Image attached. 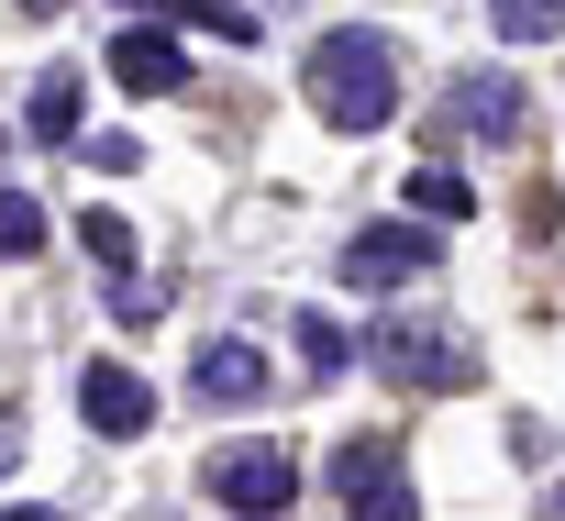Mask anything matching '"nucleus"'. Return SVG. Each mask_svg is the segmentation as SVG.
<instances>
[{"label":"nucleus","mask_w":565,"mask_h":521,"mask_svg":"<svg viewBox=\"0 0 565 521\" xmlns=\"http://www.w3.org/2000/svg\"><path fill=\"white\" fill-rule=\"evenodd\" d=\"M111 78H122L134 100H178V89H189V56H178V34L134 23V34H111Z\"/></svg>","instance_id":"nucleus-8"},{"label":"nucleus","mask_w":565,"mask_h":521,"mask_svg":"<svg viewBox=\"0 0 565 521\" xmlns=\"http://www.w3.org/2000/svg\"><path fill=\"white\" fill-rule=\"evenodd\" d=\"M411 222H477V189L455 167H411Z\"/></svg>","instance_id":"nucleus-10"},{"label":"nucleus","mask_w":565,"mask_h":521,"mask_svg":"<svg viewBox=\"0 0 565 521\" xmlns=\"http://www.w3.org/2000/svg\"><path fill=\"white\" fill-rule=\"evenodd\" d=\"M211 499H222L233 521H289V499H300V466L277 455V444H233V455L211 466Z\"/></svg>","instance_id":"nucleus-3"},{"label":"nucleus","mask_w":565,"mask_h":521,"mask_svg":"<svg viewBox=\"0 0 565 521\" xmlns=\"http://www.w3.org/2000/svg\"><path fill=\"white\" fill-rule=\"evenodd\" d=\"M554 510H565V488H554Z\"/></svg>","instance_id":"nucleus-21"},{"label":"nucleus","mask_w":565,"mask_h":521,"mask_svg":"<svg viewBox=\"0 0 565 521\" xmlns=\"http://www.w3.org/2000/svg\"><path fill=\"white\" fill-rule=\"evenodd\" d=\"M12 455H23V422H12V411H0V466H12Z\"/></svg>","instance_id":"nucleus-18"},{"label":"nucleus","mask_w":565,"mask_h":521,"mask_svg":"<svg viewBox=\"0 0 565 521\" xmlns=\"http://www.w3.org/2000/svg\"><path fill=\"white\" fill-rule=\"evenodd\" d=\"M554 23H565V0H499V34L510 45H543Z\"/></svg>","instance_id":"nucleus-14"},{"label":"nucleus","mask_w":565,"mask_h":521,"mask_svg":"<svg viewBox=\"0 0 565 521\" xmlns=\"http://www.w3.org/2000/svg\"><path fill=\"white\" fill-rule=\"evenodd\" d=\"M34 244H45V211L23 189H0V255H34Z\"/></svg>","instance_id":"nucleus-13"},{"label":"nucleus","mask_w":565,"mask_h":521,"mask_svg":"<svg viewBox=\"0 0 565 521\" xmlns=\"http://www.w3.org/2000/svg\"><path fill=\"white\" fill-rule=\"evenodd\" d=\"M300 78H311V111H322L333 134L399 123V45H388L377 23H333V34L300 56Z\"/></svg>","instance_id":"nucleus-1"},{"label":"nucleus","mask_w":565,"mask_h":521,"mask_svg":"<svg viewBox=\"0 0 565 521\" xmlns=\"http://www.w3.org/2000/svg\"><path fill=\"white\" fill-rule=\"evenodd\" d=\"M344 499H355V521H422V488H411V466H399V444L377 433V444H344Z\"/></svg>","instance_id":"nucleus-5"},{"label":"nucleus","mask_w":565,"mask_h":521,"mask_svg":"<svg viewBox=\"0 0 565 521\" xmlns=\"http://www.w3.org/2000/svg\"><path fill=\"white\" fill-rule=\"evenodd\" d=\"M89 167H111V178H122V167H145V145H134V134H89Z\"/></svg>","instance_id":"nucleus-16"},{"label":"nucleus","mask_w":565,"mask_h":521,"mask_svg":"<svg viewBox=\"0 0 565 521\" xmlns=\"http://www.w3.org/2000/svg\"><path fill=\"white\" fill-rule=\"evenodd\" d=\"M134 12H189V0H134Z\"/></svg>","instance_id":"nucleus-20"},{"label":"nucleus","mask_w":565,"mask_h":521,"mask_svg":"<svg viewBox=\"0 0 565 521\" xmlns=\"http://www.w3.org/2000/svg\"><path fill=\"white\" fill-rule=\"evenodd\" d=\"M433 255H444L433 222H366V233L344 244V289H366V300H377V289H411Z\"/></svg>","instance_id":"nucleus-4"},{"label":"nucleus","mask_w":565,"mask_h":521,"mask_svg":"<svg viewBox=\"0 0 565 521\" xmlns=\"http://www.w3.org/2000/svg\"><path fill=\"white\" fill-rule=\"evenodd\" d=\"M34 134L45 145H78V67H45L34 78Z\"/></svg>","instance_id":"nucleus-11"},{"label":"nucleus","mask_w":565,"mask_h":521,"mask_svg":"<svg viewBox=\"0 0 565 521\" xmlns=\"http://www.w3.org/2000/svg\"><path fill=\"white\" fill-rule=\"evenodd\" d=\"M78 422H89V433H111V444H134V433L156 422V389H145L122 355H100V366H78Z\"/></svg>","instance_id":"nucleus-6"},{"label":"nucleus","mask_w":565,"mask_h":521,"mask_svg":"<svg viewBox=\"0 0 565 521\" xmlns=\"http://www.w3.org/2000/svg\"><path fill=\"white\" fill-rule=\"evenodd\" d=\"M78 244L100 255V278H134V222H122V211H89V222H78Z\"/></svg>","instance_id":"nucleus-12"},{"label":"nucleus","mask_w":565,"mask_h":521,"mask_svg":"<svg viewBox=\"0 0 565 521\" xmlns=\"http://www.w3.org/2000/svg\"><path fill=\"white\" fill-rule=\"evenodd\" d=\"M300 355H311V378H344V355H355V344H344L322 311H300Z\"/></svg>","instance_id":"nucleus-15"},{"label":"nucleus","mask_w":565,"mask_h":521,"mask_svg":"<svg viewBox=\"0 0 565 521\" xmlns=\"http://www.w3.org/2000/svg\"><path fill=\"white\" fill-rule=\"evenodd\" d=\"M455 111H466V134H477V145H510V134H521V89H510V78H466V89H455Z\"/></svg>","instance_id":"nucleus-9"},{"label":"nucleus","mask_w":565,"mask_h":521,"mask_svg":"<svg viewBox=\"0 0 565 521\" xmlns=\"http://www.w3.org/2000/svg\"><path fill=\"white\" fill-rule=\"evenodd\" d=\"M0 521H67V510H45V499H12V510H0Z\"/></svg>","instance_id":"nucleus-17"},{"label":"nucleus","mask_w":565,"mask_h":521,"mask_svg":"<svg viewBox=\"0 0 565 521\" xmlns=\"http://www.w3.org/2000/svg\"><path fill=\"white\" fill-rule=\"evenodd\" d=\"M12 12H34V23H45V12H67V0H12Z\"/></svg>","instance_id":"nucleus-19"},{"label":"nucleus","mask_w":565,"mask_h":521,"mask_svg":"<svg viewBox=\"0 0 565 521\" xmlns=\"http://www.w3.org/2000/svg\"><path fill=\"white\" fill-rule=\"evenodd\" d=\"M366 355H377V378H399V389H477V344H455V333H433V322H377Z\"/></svg>","instance_id":"nucleus-2"},{"label":"nucleus","mask_w":565,"mask_h":521,"mask_svg":"<svg viewBox=\"0 0 565 521\" xmlns=\"http://www.w3.org/2000/svg\"><path fill=\"white\" fill-rule=\"evenodd\" d=\"M189 400H211V411H244V400H266V344H244V333L200 344V355H189Z\"/></svg>","instance_id":"nucleus-7"}]
</instances>
